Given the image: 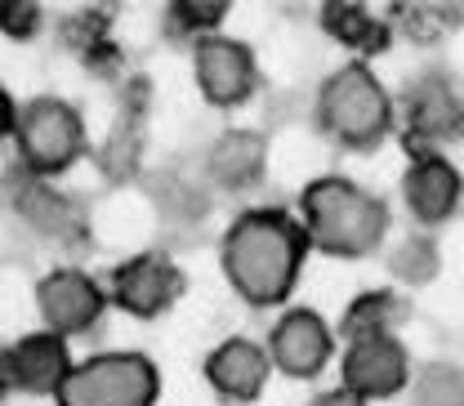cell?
Returning a JSON list of instances; mask_svg holds the SVG:
<instances>
[{"instance_id":"obj_1","label":"cell","mask_w":464,"mask_h":406,"mask_svg":"<svg viewBox=\"0 0 464 406\" xmlns=\"http://www.w3.org/2000/svg\"><path fill=\"white\" fill-rule=\"evenodd\" d=\"M308 259V232L286 210H246L232 219L219 246V264L228 286L255 304V308H277L286 304L299 268Z\"/></svg>"},{"instance_id":"obj_2","label":"cell","mask_w":464,"mask_h":406,"mask_svg":"<svg viewBox=\"0 0 464 406\" xmlns=\"http://www.w3.org/2000/svg\"><path fill=\"white\" fill-rule=\"evenodd\" d=\"M299 224L308 232V246L340 259H362L380 250L389 232V206L362 183L326 174L299 192Z\"/></svg>"},{"instance_id":"obj_3","label":"cell","mask_w":464,"mask_h":406,"mask_svg":"<svg viewBox=\"0 0 464 406\" xmlns=\"http://www.w3.org/2000/svg\"><path fill=\"white\" fill-rule=\"evenodd\" d=\"M317 125L331 143L366 152L393 125V99L366 63H344L317 90Z\"/></svg>"},{"instance_id":"obj_4","label":"cell","mask_w":464,"mask_h":406,"mask_svg":"<svg viewBox=\"0 0 464 406\" xmlns=\"http://www.w3.org/2000/svg\"><path fill=\"white\" fill-rule=\"evenodd\" d=\"M14 143H18V166H23V174L54 183L58 174L72 170L85 157L90 134H85L81 112L67 99L41 94V99H32V103L18 108Z\"/></svg>"},{"instance_id":"obj_5","label":"cell","mask_w":464,"mask_h":406,"mask_svg":"<svg viewBox=\"0 0 464 406\" xmlns=\"http://www.w3.org/2000/svg\"><path fill=\"white\" fill-rule=\"evenodd\" d=\"M161 371L143 353H94L72 366L54 393L58 406H157Z\"/></svg>"},{"instance_id":"obj_6","label":"cell","mask_w":464,"mask_h":406,"mask_svg":"<svg viewBox=\"0 0 464 406\" xmlns=\"http://www.w3.org/2000/svg\"><path fill=\"white\" fill-rule=\"evenodd\" d=\"M103 308H108V290L81 268H50L36 282V313L58 340L90 335L103 322Z\"/></svg>"},{"instance_id":"obj_7","label":"cell","mask_w":464,"mask_h":406,"mask_svg":"<svg viewBox=\"0 0 464 406\" xmlns=\"http://www.w3.org/2000/svg\"><path fill=\"white\" fill-rule=\"evenodd\" d=\"M179 295H183V273H179V264L170 255H161V250L130 255L125 264H116L112 282H108V299L121 313L139 317V322L170 313Z\"/></svg>"},{"instance_id":"obj_8","label":"cell","mask_w":464,"mask_h":406,"mask_svg":"<svg viewBox=\"0 0 464 406\" xmlns=\"http://www.w3.org/2000/svg\"><path fill=\"white\" fill-rule=\"evenodd\" d=\"M340 389L362 398V402H384L393 393H402L411 384V353L398 335H366V340H348L344 362H340Z\"/></svg>"},{"instance_id":"obj_9","label":"cell","mask_w":464,"mask_h":406,"mask_svg":"<svg viewBox=\"0 0 464 406\" xmlns=\"http://www.w3.org/2000/svg\"><path fill=\"white\" fill-rule=\"evenodd\" d=\"M402 121H406V143H415L420 152H438V143L460 139L464 130V103L456 85L438 72H424L415 81H406L402 90Z\"/></svg>"},{"instance_id":"obj_10","label":"cell","mask_w":464,"mask_h":406,"mask_svg":"<svg viewBox=\"0 0 464 406\" xmlns=\"http://www.w3.org/2000/svg\"><path fill=\"white\" fill-rule=\"evenodd\" d=\"M192 76H197V90L210 108H241L259 90L255 54L241 41L219 36V32L192 45Z\"/></svg>"},{"instance_id":"obj_11","label":"cell","mask_w":464,"mask_h":406,"mask_svg":"<svg viewBox=\"0 0 464 406\" xmlns=\"http://www.w3.org/2000/svg\"><path fill=\"white\" fill-rule=\"evenodd\" d=\"M72 348L50 331H32L9 348H0V384L27 398H54L63 380L72 375Z\"/></svg>"},{"instance_id":"obj_12","label":"cell","mask_w":464,"mask_h":406,"mask_svg":"<svg viewBox=\"0 0 464 406\" xmlns=\"http://www.w3.org/2000/svg\"><path fill=\"white\" fill-rule=\"evenodd\" d=\"M264 348H268V362L277 371H286L290 380H313L335 357V331L326 326L322 313L290 308V313L277 317V326H273V335H268Z\"/></svg>"},{"instance_id":"obj_13","label":"cell","mask_w":464,"mask_h":406,"mask_svg":"<svg viewBox=\"0 0 464 406\" xmlns=\"http://www.w3.org/2000/svg\"><path fill=\"white\" fill-rule=\"evenodd\" d=\"M14 170H18V166H14ZM5 192H9L14 215H18L32 232L50 237V241H58V246H81L85 219H81L76 201L63 197L50 179H32V174L18 170L14 179H5Z\"/></svg>"},{"instance_id":"obj_14","label":"cell","mask_w":464,"mask_h":406,"mask_svg":"<svg viewBox=\"0 0 464 406\" xmlns=\"http://www.w3.org/2000/svg\"><path fill=\"white\" fill-rule=\"evenodd\" d=\"M460 197H464V179L442 152L411 157V166L402 174V201H406V210H411V219H420L429 228L433 224H447L456 215Z\"/></svg>"},{"instance_id":"obj_15","label":"cell","mask_w":464,"mask_h":406,"mask_svg":"<svg viewBox=\"0 0 464 406\" xmlns=\"http://www.w3.org/2000/svg\"><path fill=\"white\" fill-rule=\"evenodd\" d=\"M268 375H273L268 348L259 340H246V335L215 344V353L206 357V380L224 402H255L268 389Z\"/></svg>"},{"instance_id":"obj_16","label":"cell","mask_w":464,"mask_h":406,"mask_svg":"<svg viewBox=\"0 0 464 406\" xmlns=\"http://www.w3.org/2000/svg\"><path fill=\"white\" fill-rule=\"evenodd\" d=\"M268 170V139L259 130H228L206 152V179L224 192H250Z\"/></svg>"},{"instance_id":"obj_17","label":"cell","mask_w":464,"mask_h":406,"mask_svg":"<svg viewBox=\"0 0 464 406\" xmlns=\"http://www.w3.org/2000/svg\"><path fill=\"white\" fill-rule=\"evenodd\" d=\"M406 317V304L393 295V290H371L362 299H353L340 322L344 340H366V335H398Z\"/></svg>"},{"instance_id":"obj_18","label":"cell","mask_w":464,"mask_h":406,"mask_svg":"<svg viewBox=\"0 0 464 406\" xmlns=\"http://www.w3.org/2000/svg\"><path fill=\"white\" fill-rule=\"evenodd\" d=\"M322 23H326V32L340 45L357 50V54H375V50L389 45V27L371 9H362V5H326L322 9Z\"/></svg>"},{"instance_id":"obj_19","label":"cell","mask_w":464,"mask_h":406,"mask_svg":"<svg viewBox=\"0 0 464 406\" xmlns=\"http://www.w3.org/2000/svg\"><path fill=\"white\" fill-rule=\"evenodd\" d=\"M411 406H464V371L451 362H433L415 375Z\"/></svg>"},{"instance_id":"obj_20","label":"cell","mask_w":464,"mask_h":406,"mask_svg":"<svg viewBox=\"0 0 464 406\" xmlns=\"http://www.w3.org/2000/svg\"><path fill=\"white\" fill-rule=\"evenodd\" d=\"M389 273L402 286H429L438 277V246H433V237H406V241H398L393 255H389Z\"/></svg>"},{"instance_id":"obj_21","label":"cell","mask_w":464,"mask_h":406,"mask_svg":"<svg viewBox=\"0 0 464 406\" xmlns=\"http://www.w3.org/2000/svg\"><path fill=\"white\" fill-rule=\"evenodd\" d=\"M224 18H228V5H174L170 32L174 36H192V45H197V41L215 36V27H219Z\"/></svg>"},{"instance_id":"obj_22","label":"cell","mask_w":464,"mask_h":406,"mask_svg":"<svg viewBox=\"0 0 464 406\" xmlns=\"http://www.w3.org/2000/svg\"><path fill=\"white\" fill-rule=\"evenodd\" d=\"M45 27V9L36 0H0V32L9 41H36Z\"/></svg>"},{"instance_id":"obj_23","label":"cell","mask_w":464,"mask_h":406,"mask_svg":"<svg viewBox=\"0 0 464 406\" xmlns=\"http://www.w3.org/2000/svg\"><path fill=\"white\" fill-rule=\"evenodd\" d=\"M103 170H108V179H125V174L139 170V130H134V121H121L112 130V139L103 148Z\"/></svg>"},{"instance_id":"obj_24","label":"cell","mask_w":464,"mask_h":406,"mask_svg":"<svg viewBox=\"0 0 464 406\" xmlns=\"http://www.w3.org/2000/svg\"><path fill=\"white\" fill-rule=\"evenodd\" d=\"M157 201H161V210L170 215V219H201L210 206H206V192H197L188 179H166L161 188H157Z\"/></svg>"},{"instance_id":"obj_25","label":"cell","mask_w":464,"mask_h":406,"mask_svg":"<svg viewBox=\"0 0 464 406\" xmlns=\"http://www.w3.org/2000/svg\"><path fill=\"white\" fill-rule=\"evenodd\" d=\"M14 125H18V103H14V94L0 85V139H14Z\"/></svg>"},{"instance_id":"obj_26","label":"cell","mask_w":464,"mask_h":406,"mask_svg":"<svg viewBox=\"0 0 464 406\" xmlns=\"http://www.w3.org/2000/svg\"><path fill=\"white\" fill-rule=\"evenodd\" d=\"M308 406H366V402L353 398V393H344V389H331V393H317Z\"/></svg>"},{"instance_id":"obj_27","label":"cell","mask_w":464,"mask_h":406,"mask_svg":"<svg viewBox=\"0 0 464 406\" xmlns=\"http://www.w3.org/2000/svg\"><path fill=\"white\" fill-rule=\"evenodd\" d=\"M0 192H5V183H0Z\"/></svg>"}]
</instances>
